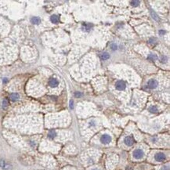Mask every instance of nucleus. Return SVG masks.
Listing matches in <instances>:
<instances>
[{
    "label": "nucleus",
    "mask_w": 170,
    "mask_h": 170,
    "mask_svg": "<svg viewBox=\"0 0 170 170\" xmlns=\"http://www.w3.org/2000/svg\"><path fill=\"white\" fill-rule=\"evenodd\" d=\"M100 58L102 60V61H106L110 58V55L107 54V53H103V54H100Z\"/></svg>",
    "instance_id": "6e6552de"
},
{
    "label": "nucleus",
    "mask_w": 170,
    "mask_h": 170,
    "mask_svg": "<svg viewBox=\"0 0 170 170\" xmlns=\"http://www.w3.org/2000/svg\"><path fill=\"white\" fill-rule=\"evenodd\" d=\"M83 26L85 27L84 30H86V31H87V30L89 31V29H91V27H92V25H91V24H85Z\"/></svg>",
    "instance_id": "4468645a"
},
{
    "label": "nucleus",
    "mask_w": 170,
    "mask_h": 170,
    "mask_svg": "<svg viewBox=\"0 0 170 170\" xmlns=\"http://www.w3.org/2000/svg\"><path fill=\"white\" fill-rule=\"evenodd\" d=\"M19 94L18 93H12V94H10L9 96V98H10V100H13V101H16L17 100L19 99Z\"/></svg>",
    "instance_id": "1a4fd4ad"
},
{
    "label": "nucleus",
    "mask_w": 170,
    "mask_h": 170,
    "mask_svg": "<svg viewBox=\"0 0 170 170\" xmlns=\"http://www.w3.org/2000/svg\"><path fill=\"white\" fill-rule=\"evenodd\" d=\"M115 86H116V89L118 90H123L125 89V86L126 85L125 83V82L124 81H118V82H116L115 84Z\"/></svg>",
    "instance_id": "7ed1b4c3"
},
{
    "label": "nucleus",
    "mask_w": 170,
    "mask_h": 170,
    "mask_svg": "<svg viewBox=\"0 0 170 170\" xmlns=\"http://www.w3.org/2000/svg\"><path fill=\"white\" fill-rule=\"evenodd\" d=\"M166 60H167V58H166V57H164V56H162V61H161V62H162V63H165L166 61H166Z\"/></svg>",
    "instance_id": "aec40b11"
},
{
    "label": "nucleus",
    "mask_w": 170,
    "mask_h": 170,
    "mask_svg": "<svg viewBox=\"0 0 170 170\" xmlns=\"http://www.w3.org/2000/svg\"><path fill=\"white\" fill-rule=\"evenodd\" d=\"M161 170H169V166H164Z\"/></svg>",
    "instance_id": "412c9836"
},
{
    "label": "nucleus",
    "mask_w": 170,
    "mask_h": 170,
    "mask_svg": "<svg viewBox=\"0 0 170 170\" xmlns=\"http://www.w3.org/2000/svg\"><path fill=\"white\" fill-rule=\"evenodd\" d=\"M56 132L55 131H50V132L49 133V134H48V136L49 137V138H51V139H54V138L56 136Z\"/></svg>",
    "instance_id": "f8f14e48"
},
{
    "label": "nucleus",
    "mask_w": 170,
    "mask_h": 170,
    "mask_svg": "<svg viewBox=\"0 0 170 170\" xmlns=\"http://www.w3.org/2000/svg\"><path fill=\"white\" fill-rule=\"evenodd\" d=\"M144 153L142 150L140 149H136L133 151V157L135 158L136 159H140L143 157Z\"/></svg>",
    "instance_id": "f257e3e1"
},
{
    "label": "nucleus",
    "mask_w": 170,
    "mask_h": 170,
    "mask_svg": "<svg viewBox=\"0 0 170 170\" xmlns=\"http://www.w3.org/2000/svg\"><path fill=\"white\" fill-rule=\"evenodd\" d=\"M75 97H81L82 96V94H81L80 93H75Z\"/></svg>",
    "instance_id": "5701e85b"
},
{
    "label": "nucleus",
    "mask_w": 170,
    "mask_h": 170,
    "mask_svg": "<svg viewBox=\"0 0 170 170\" xmlns=\"http://www.w3.org/2000/svg\"><path fill=\"white\" fill-rule=\"evenodd\" d=\"M159 33L163 35V34H165V31H159Z\"/></svg>",
    "instance_id": "b1692460"
},
{
    "label": "nucleus",
    "mask_w": 170,
    "mask_h": 170,
    "mask_svg": "<svg viewBox=\"0 0 170 170\" xmlns=\"http://www.w3.org/2000/svg\"><path fill=\"white\" fill-rule=\"evenodd\" d=\"M140 3V1H131V2H130V4L132 5L133 6H139Z\"/></svg>",
    "instance_id": "ddd939ff"
},
{
    "label": "nucleus",
    "mask_w": 170,
    "mask_h": 170,
    "mask_svg": "<svg viewBox=\"0 0 170 170\" xmlns=\"http://www.w3.org/2000/svg\"><path fill=\"white\" fill-rule=\"evenodd\" d=\"M70 107L71 108H73V101L72 100L70 101Z\"/></svg>",
    "instance_id": "4be33fe9"
},
{
    "label": "nucleus",
    "mask_w": 170,
    "mask_h": 170,
    "mask_svg": "<svg viewBox=\"0 0 170 170\" xmlns=\"http://www.w3.org/2000/svg\"><path fill=\"white\" fill-rule=\"evenodd\" d=\"M31 22H32L34 24H38L40 22H41V20L39 17H34L31 18Z\"/></svg>",
    "instance_id": "9d476101"
},
{
    "label": "nucleus",
    "mask_w": 170,
    "mask_h": 170,
    "mask_svg": "<svg viewBox=\"0 0 170 170\" xmlns=\"http://www.w3.org/2000/svg\"><path fill=\"white\" fill-rule=\"evenodd\" d=\"M148 58H149V59H151L152 61H154V60L157 59V56H155V55H153V54H150V55H149V56H148Z\"/></svg>",
    "instance_id": "dca6fc26"
},
{
    "label": "nucleus",
    "mask_w": 170,
    "mask_h": 170,
    "mask_svg": "<svg viewBox=\"0 0 170 170\" xmlns=\"http://www.w3.org/2000/svg\"><path fill=\"white\" fill-rule=\"evenodd\" d=\"M92 170H98L97 169H92Z\"/></svg>",
    "instance_id": "393cba45"
},
{
    "label": "nucleus",
    "mask_w": 170,
    "mask_h": 170,
    "mask_svg": "<svg viewBox=\"0 0 170 170\" xmlns=\"http://www.w3.org/2000/svg\"><path fill=\"white\" fill-rule=\"evenodd\" d=\"M151 14H152V16H153V18H154L156 20H158V16L156 15V14H155L154 12L151 11Z\"/></svg>",
    "instance_id": "f3484780"
},
{
    "label": "nucleus",
    "mask_w": 170,
    "mask_h": 170,
    "mask_svg": "<svg viewBox=\"0 0 170 170\" xmlns=\"http://www.w3.org/2000/svg\"><path fill=\"white\" fill-rule=\"evenodd\" d=\"M49 84L51 87H56L58 86V81L56 79H49Z\"/></svg>",
    "instance_id": "0eeeda50"
},
{
    "label": "nucleus",
    "mask_w": 170,
    "mask_h": 170,
    "mask_svg": "<svg viewBox=\"0 0 170 170\" xmlns=\"http://www.w3.org/2000/svg\"><path fill=\"white\" fill-rule=\"evenodd\" d=\"M158 111V110L156 107H151L150 108V112H151V113H157Z\"/></svg>",
    "instance_id": "2eb2a0df"
},
{
    "label": "nucleus",
    "mask_w": 170,
    "mask_h": 170,
    "mask_svg": "<svg viewBox=\"0 0 170 170\" xmlns=\"http://www.w3.org/2000/svg\"><path fill=\"white\" fill-rule=\"evenodd\" d=\"M125 143L127 145V146H132V145L134 143V139L132 136H127L125 138V140H124Z\"/></svg>",
    "instance_id": "423d86ee"
},
{
    "label": "nucleus",
    "mask_w": 170,
    "mask_h": 170,
    "mask_svg": "<svg viewBox=\"0 0 170 170\" xmlns=\"http://www.w3.org/2000/svg\"><path fill=\"white\" fill-rule=\"evenodd\" d=\"M2 104H3V108H6V107L8 106V102H7V100H3Z\"/></svg>",
    "instance_id": "a211bd4d"
},
{
    "label": "nucleus",
    "mask_w": 170,
    "mask_h": 170,
    "mask_svg": "<svg viewBox=\"0 0 170 170\" xmlns=\"http://www.w3.org/2000/svg\"><path fill=\"white\" fill-rule=\"evenodd\" d=\"M154 158L157 161L161 162V161H163L165 160V155L163 153H158V154H155Z\"/></svg>",
    "instance_id": "39448f33"
},
{
    "label": "nucleus",
    "mask_w": 170,
    "mask_h": 170,
    "mask_svg": "<svg viewBox=\"0 0 170 170\" xmlns=\"http://www.w3.org/2000/svg\"><path fill=\"white\" fill-rule=\"evenodd\" d=\"M111 49H113V50H115V49H117V45H115V44H111Z\"/></svg>",
    "instance_id": "6ab92c4d"
},
{
    "label": "nucleus",
    "mask_w": 170,
    "mask_h": 170,
    "mask_svg": "<svg viewBox=\"0 0 170 170\" xmlns=\"http://www.w3.org/2000/svg\"><path fill=\"white\" fill-rule=\"evenodd\" d=\"M50 20H51V21H52L53 23L56 24V23H58V22H59L60 18H59V17H58V16H56V15H53V16L51 17Z\"/></svg>",
    "instance_id": "9b49d317"
},
{
    "label": "nucleus",
    "mask_w": 170,
    "mask_h": 170,
    "mask_svg": "<svg viewBox=\"0 0 170 170\" xmlns=\"http://www.w3.org/2000/svg\"><path fill=\"white\" fill-rule=\"evenodd\" d=\"M147 86L151 89H154L158 86V82L155 79H151L147 83Z\"/></svg>",
    "instance_id": "20e7f679"
},
{
    "label": "nucleus",
    "mask_w": 170,
    "mask_h": 170,
    "mask_svg": "<svg viewBox=\"0 0 170 170\" xmlns=\"http://www.w3.org/2000/svg\"><path fill=\"white\" fill-rule=\"evenodd\" d=\"M100 141L102 143H104V144H107L111 141V137L110 136L107 134H104L100 138Z\"/></svg>",
    "instance_id": "f03ea898"
}]
</instances>
